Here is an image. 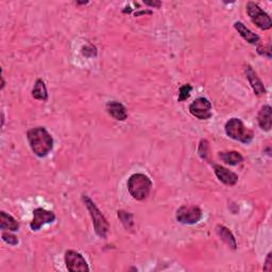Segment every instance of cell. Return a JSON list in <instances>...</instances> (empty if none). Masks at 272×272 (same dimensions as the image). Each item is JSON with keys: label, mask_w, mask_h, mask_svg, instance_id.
I'll return each instance as SVG.
<instances>
[{"label": "cell", "mask_w": 272, "mask_h": 272, "mask_svg": "<svg viewBox=\"0 0 272 272\" xmlns=\"http://www.w3.org/2000/svg\"><path fill=\"white\" fill-rule=\"evenodd\" d=\"M27 138L33 153L39 157H45L54 148V139L49 132L43 127L30 129L27 132Z\"/></svg>", "instance_id": "6da1fadb"}, {"label": "cell", "mask_w": 272, "mask_h": 272, "mask_svg": "<svg viewBox=\"0 0 272 272\" xmlns=\"http://www.w3.org/2000/svg\"><path fill=\"white\" fill-rule=\"evenodd\" d=\"M128 191L135 200H145L152 188V182L146 175L134 173L128 180Z\"/></svg>", "instance_id": "7a4b0ae2"}, {"label": "cell", "mask_w": 272, "mask_h": 272, "mask_svg": "<svg viewBox=\"0 0 272 272\" xmlns=\"http://www.w3.org/2000/svg\"><path fill=\"white\" fill-rule=\"evenodd\" d=\"M83 202H84L85 206L88 210V213L93 219V224L96 234L101 238L107 237V234L109 231V222L105 217L102 215L100 209L97 207L96 204L93 202L88 196H83Z\"/></svg>", "instance_id": "3957f363"}, {"label": "cell", "mask_w": 272, "mask_h": 272, "mask_svg": "<svg viewBox=\"0 0 272 272\" xmlns=\"http://www.w3.org/2000/svg\"><path fill=\"white\" fill-rule=\"evenodd\" d=\"M224 130L229 137L244 143L251 142L254 137L253 132L251 130H249L244 125V123L238 118L230 119L229 122L225 124Z\"/></svg>", "instance_id": "277c9868"}, {"label": "cell", "mask_w": 272, "mask_h": 272, "mask_svg": "<svg viewBox=\"0 0 272 272\" xmlns=\"http://www.w3.org/2000/svg\"><path fill=\"white\" fill-rule=\"evenodd\" d=\"M246 9L249 17L251 18L255 26H258L262 30H269L272 27V21L269 15L266 12H264L259 4L250 1L247 3Z\"/></svg>", "instance_id": "5b68a950"}, {"label": "cell", "mask_w": 272, "mask_h": 272, "mask_svg": "<svg viewBox=\"0 0 272 272\" xmlns=\"http://www.w3.org/2000/svg\"><path fill=\"white\" fill-rule=\"evenodd\" d=\"M202 218V210L195 205H183L177 210V220L183 224H196Z\"/></svg>", "instance_id": "8992f818"}, {"label": "cell", "mask_w": 272, "mask_h": 272, "mask_svg": "<svg viewBox=\"0 0 272 272\" xmlns=\"http://www.w3.org/2000/svg\"><path fill=\"white\" fill-rule=\"evenodd\" d=\"M190 112L193 116L200 120H206L213 116L211 113V103L206 98H197L190 105Z\"/></svg>", "instance_id": "52a82bcc"}, {"label": "cell", "mask_w": 272, "mask_h": 272, "mask_svg": "<svg viewBox=\"0 0 272 272\" xmlns=\"http://www.w3.org/2000/svg\"><path fill=\"white\" fill-rule=\"evenodd\" d=\"M65 264L67 269L71 272L77 271H89V267L85 259L73 250H68L65 252Z\"/></svg>", "instance_id": "ba28073f"}, {"label": "cell", "mask_w": 272, "mask_h": 272, "mask_svg": "<svg viewBox=\"0 0 272 272\" xmlns=\"http://www.w3.org/2000/svg\"><path fill=\"white\" fill-rule=\"evenodd\" d=\"M56 220V215L54 211L44 209L42 207L35 208L33 210V220L30 223V228L32 231H39L43 225L52 223Z\"/></svg>", "instance_id": "9c48e42d"}, {"label": "cell", "mask_w": 272, "mask_h": 272, "mask_svg": "<svg viewBox=\"0 0 272 272\" xmlns=\"http://www.w3.org/2000/svg\"><path fill=\"white\" fill-rule=\"evenodd\" d=\"M214 171L216 177L219 179L220 182H222L225 185L233 186L237 183L238 177L236 173L230 171L220 165H214Z\"/></svg>", "instance_id": "30bf717a"}, {"label": "cell", "mask_w": 272, "mask_h": 272, "mask_svg": "<svg viewBox=\"0 0 272 272\" xmlns=\"http://www.w3.org/2000/svg\"><path fill=\"white\" fill-rule=\"evenodd\" d=\"M246 75L255 95L262 96L266 94L265 86H264L262 80L259 78V75L256 74V72L253 70V68L251 66H248L246 68Z\"/></svg>", "instance_id": "8fae6325"}, {"label": "cell", "mask_w": 272, "mask_h": 272, "mask_svg": "<svg viewBox=\"0 0 272 272\" xmlns=\"http://www.w3.org/2000/svg\"><path fill=\"white\" fill-rule=\"evenodd\" d=\"M107 111L113 118L119 120V122H124V120H126L128 117V113L125 105L117 101L108 102Z\"/></svg>", "instance_id": "7c38bea8"}, {"label": "cell", "mask_w": 272, "mask_h": 272, "mask_svg": "<svg viewBox=\"0 0 272 272\" xmlns=\"http://www.w3.org/2000/svg\"><path fill=\"white\" fill-rule=\"evenodd\" d=\"M258 122L261 129L264 131H270L272 126V111L270 105H264L259 112Z\"/></svg>", "instance_id": "4fadbf2b"}, {"label": "cell", "mask_w": 272, "mask_h": 272, "mask_svg": "<svg viewBox=\"0 0 272 272\" xmlns=\"http://www.w3.org/2000/svg\"><path fill=\"white\" fill-rule=\"evenodd\" d=\"M234 28L236 29V31L240 34V36L243 37L244 40H246L249 44L256 45L260 43V36L258 34L253 33L250 29H248L243 22L236 21L235 24H234Z\"/></svg>", "instance_id": "5bb4252c"}, {"label": "cell", "mask_w": 272, "mask_h": 272, "mask_svg": "<svg viewBox=\"0 0 272 272\" xmlns=\"http://www.w3.org/2000/svg\"><path fill=\"white\" fill-rule=\"evenodd\" d=\"M216 233H217V235L220 237V239L223 241V243H225L230 248H232L233 250H236V248H237L236 239L228 228H225L224 225L218 224L216 226Z\"/></svg>", "instance_id": "9a60e30c"}, {"label": "cell", "mask_w": 272, "mask_h": 272, "mask_svg": "<svg viewBox=\"0 0 272 272\" xmlns=\"http://www.w3.org/2000/svg\"><path fill=\"white\" fill-rule=\"evenodd\" d=\"M0 229L2 231L15 232L18 231L19 223L14 217L6 214L5 211H1L0 213Z\"/></svg>", "instance_id": "2e32d148"}, {"label": "cell", "mask_w": 272, "mask_h": 272, "mask_svg": "<svg viewBox=\"0 0 272 272\" xmlns=\"http://www.w3.org/2000/svg\"><path fill=\"white\" fill-rule=\"evenodd\" d=\"M219 157L228 165L235 166L244 162V157L237 151H226V152L219 153Z\"/></svg>", "instance_id": "e0dca14e"}, {"label": "cell", "mask_w": 272, "mask_h": 272, "mask_svg": "<svg viewBox=\"0 0 272 272\" xmlns=\"http://www.w3.org/2000/svg\"><path fill=\"white\" fill-rule=\"evenodd\" d=\"M32 96L34 99L41 100V101H47L48 99V92L45 82L42 79L36 80L34 87L32 89Z\"/></svg>", "instance_id": "ac0fdd59"}, {"label": "cell", "mask_w": 272, "mask_h": 272, "mask_svg": "<svg viewBox=\"0 0 272 272\" xmlns=\"http://www.w3.org/2000/svg\"><path fill=\"white\" fill-rule=\"evenodd\" d=\"M117 215H118V218L120 219V220H122L123 224L125 225V228L127 230H131L133 224H134L132 215L129 214V213H127V211H125V210H118Z\"/></svg>", "instance_id": "d6986e66"}, {"label": "cell", "mask_w": 272, "mask_h": 272, "mask_svg": "<svg viewBox=\"0 0 272 272\" xmlns=\"http://www.w3.org/2000/svg\"><path fill=\"white\" fill-rule=\"evenodd\" d=\"M192 90H193V87H192L191 84H184L183 86H181L180 90H179L178 101L179 102H182V101L187 100L188 98H190V96H191Z\"/></svg>", "instance_id": "ffe728a7"}, {"label": "cell", "mask_w": 272, "mask_h": 272, "mask_svg": "<svg viewBox=\"0 0 272 272\" xmlns=\"http://www.w3.org/2000/svg\"><path fill=\"white\" fill-rule=\"evenodd\" d=\"M1 237H2V240L4 241V243L9 244V245H11V246H16V245L18 244V239H17V237L15 236L14 234L10 233V232H5V231H4V232L2 233Z\"/></svg>", "instance_id": "44dd1931"}, {"label": "cell", "mask_w": 272, "mask_h": 272, "mask_svg": "<svg viewBox=\"0 0 272 272\" xmlns=\"http://www.w3.org/2000/svg\"><path fill=\"white\" fill-rule=\"evenodd\" d=\"M208 142L207 140L205 139H202L201 142H200V146H199V155L203 158V160H207V156H208Z\"/></svg>", "instance_id": "7402d4cb"}, {"label": "cell", "mask_w": 272, "mask_h": 272, "mask_svg": "<svg viewBox=\"0 0 272 272\" xmlns=\"http://www.w3.org/2000/svg\"><path fill=\"white\" fill-rule=\"evenodd\" d=\"M258 52L261 56L267 57V58H271V51H270V46H267V48L265 47H259L258 48Z\"/></svg>", "instance_id": "603a6c76"}, {"label": "cell", "mask_w": 272, "mask_h": 272, "mask_svg": "<svg viewBox=\"0 0 272 272\" xmlns=\"http://www.w3.org/2000/svg\"><path fill=\"white\" fill-rule=\"evenodd\" d=\"M272 254L269 253L267 259H266V262H265V265H264V270L265 271H271L272 270Z\"/></svg>", "instance_id": "cb8c5ba5"}, {"label": "cell", "mask_w": 272, "mask_h": 272, "mask_svg": "<svg viewBox=\"0 0 272 272\" xmlns=\"http://www.w3.org/2000/svg\"><path fill=\"white\" fill-rule=\"evenodd\" d=\"M145 3L147 5H150V6H155V7H160L161 6V2L160 1H153V2H149V1H145Z\"/></svg>", "instance_id": "d4e9b609"}]
</instances>
